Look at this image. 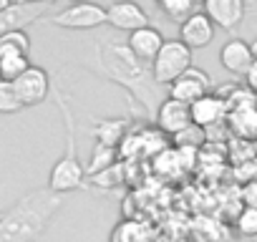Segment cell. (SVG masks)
<instances>
[{
    "label": "cell",
    "instance_id": "24",
    "mask_svg": "<svg viewBox=\"0 0 257 242\" xmlns=\"http://www.w3.org/2000/svg\"><path fill=\"white\" fill-rule=\"evenodd\" d=\"M242 202H244L247 207L257 209V179H252V182H247V184L242 187Z\"/></svg>",
    "mask_w": 257,
    "mask_h": 242
},
{
    "label": "cell",
    "instance_id": "5",
    "mask_svg": "<svg viewBox=\"0 0 257 242\" xmlns=\"http://www.w3.org/2000/svg\"><path fill=\"white\" fill-rule=\"evenodd\" d=\"M46 21L58 28H66V31H93V28L108 23V16H106V8L98 3H73Z\"/></svg>",
    "mask_w": 257,
    "mask_h": 242
},
{
    "label": "cell",
    "instance_id": "18",
    "mask_svg": "<svg viewBox=\"0 0 257 242\" xmlns=\"http://www.w3.org/2000/svg\"><path fill=\"white\" fill-rule=\"evenodd\" d=\"M157 8L172 21V23H187L199 8L192 3V0H159L157 3Z\"/></svg>",
    "mask_w": 257,
    "mask_h": 242
},
{
    "label": "cell",
    "instance_id": "17",
    "mask_svg": "<svg viewBox=\"0 0 257 242\" xmlns=\"http://www.w3.org/2000/svg\"><path fill=\"white\" fill-rule=\"evenodd\" d=\"M31 56L26 53H0V78L3 81H16L31 68Z\"/></svg>",
    "mask_w": 257,
    "mask_h": 242
},
{
    "label": "cell",
    "instance_id": "14",
    "mask_svg": "<svg viewBox=\"0 0 257 242\" xmlns=\"http://www.w3.org/2000/svg\"><path fill=\"white\" fill-rule=\"evenodd\" d=\"M164 43H167V38L154 26H147V28L132 33V36H128V41H126L128 51H132L142 63H149V66L154 63V58L159 56V51L164 48Z\"/></svg>",
    "mask_w": 257,
    "mask_h": 242
},
{
    "label": "cell",
    "instance_id": "16",
    "mask_svg": "<svg viewBox=\"0 0 257 242\" xmlns=\"http://www.w3.org/2000/svg\"><path fill=\"white\" fill-rule=\"evenodd\" d=\"M91 134L96 137V144L116 149L118 142L123 139V121L121 118H103L91 129Z\"/></svg>",
    "mask_w": 257,
    "mask_h": 242
},
{
    "label": "cell",
    "instance_id": "20",
    "mask_svg": "<svg viewBox=\"0 0 257 242\" xmlns=\"http://www.w3.org/2000/svg\"><path fill=\"white\" fill-rule=\"evenodd\" d=\"M0 53H26L31 56V38L26 31H13L0 38Z\"/></svg>",
    "mask_w": 257,
    "mask_h": 242
},
{
    "label": "cell",
    "instance_id": "25",
    "mask_svg": "<svg viewBox=\"0 0 257 242\" xmlns=\"http://www.w3.org/2000/svg\"><path fill=\"white\" fill-rule=\"evenodd\" d=\"M244 83H247V88H249V91H254V93H257V58H254V63L249 66V71L244 73Z\"/></svg>",
    "mask_w": 257,
    "mask_h": 242
},
{
    "label": "cell",
    "instance_id": "12",
    "mask_svg": "<svg viewBox=\"0 0 257 242\" xmlns=\"http://www.w3.org/2000/svg\"><path fill=\"white\" fill-rule=\"evenodd\" d=\"M207 18L214 23V28L234 31L244 21V3L242 0H207L202 6Z\"/></svg>",
    "mask_w": 257,
    "mask_h": 242
},
{
    "label": "cell",
    "instance_id": "21",
    "mask_svg": "<svg viewBox=\"0 0 257 242\" xmlns=\"http://www.w3.org/2000/svg\"><path fill=\"white\" fill-rule=\"evenodd\" d=\"M18 111H23V103H21L13 83L0 78V113H3V116H13Z\"/></svg>",
    "mask_w": 257,
    "mask_h": 242
},
{
    "label": "cell",
    "instance_id": "7",
    "mask_svg": "<svg viewBox=\"0 0 257 242\" xmlns=\"http://www.w3.org/2000/svg\"><path fill=\"white\" fill-rule=\"evenodd\" d=\"M13 88H16V93H18L23 108H26V106H38V103H43V101L48 98V93H51V76H48L46 68L31 66L21 78L13 81Z\"/></svg>",
    "mask_w": 257,
    "mask_h": 242
},
{
    "label": "cell",
    "instance_id": "15",
    "mask_svg": "<svg viewBox=\"0 0 257 242\" xmlns=\"http://www.w3.org/2000/svg\"><path fill=\"white\" fill-rule=\"evenodd\" d=\"M224 113H227V101L219 98V96L207 93L204 98L192 103V124L199 127V129H207V127L219 124Z\"/></svg>",
    "mask_w": 257,
    "mask_h": 242
},
{
    "label": "cell",
    "instance_id": "29",
    "mask_svg": "<svg viewBox=\"0 0 257 242\" xmlns=\"http://www.w3.org/2000/svg\"><path fill=\"white\" fill-rule=\"evenodd\" d=\"M0 219H3V212H0Z\"/></svg>",
    "mask_w": 257,
    "mask_h": 242
},
{
    "label": "cell",
    "instance_id": "19",
    "mask_svg": "<svg viewBox=\"0 0 257 242\" xmlns=\"http://www.w3.org/2000/svg\"><path fill=\"white\" fill-rule=\"evenodd\" d=\"M113 164H116V149L103 147V144H93V152H91V159H88L86 174H88V177H96V174L106 172V169L113 167Z\"/></svg>",
    "mask_w": 257,
    "mask_h": 242
},
{
    "label": "cell",
    "instance_id": "28",
    "mask_svg": "<svg viewBox=\"0 0 257 242\" xmlns=\"http://www.w3.org/2000/svg\"><path fill=\"white\" fill-rule=\"evenodd\" d=\"M252 152H254V159H257V142L252 144Z\"/></svg>",
    "mask_w": 257,
    "mask_h": 242
},
{
    "label": "cell",
    "instance_id": "23",
    "mask_svg": "<svg viewBox=\"0 0 257 242\" xmlns=\"http://www.w3.org/2000/svg\"><path fill=\"white\" fill-rule=\"evenodd\" d=\"M202 139H204V134H202V129L194 127V124H192L189 129H184V132L177 137V142H182V144H199Z\"/></svg>",
    "mask_w": 257,
    "mask_h": 242
},
{
    "label": "cell",
    "instance_id": "11",
    "mask_svg": "<svg viewBox=\"0 0 257 242\" xmlns=\"http://www.w3.org/2000/svg\"><path fill=\"white\" fill-rule=\"evenodd\" d=\"M219 63L227 73L232 76H242L249 71V66L254 63V56H252V46L244 41V38H229L222 48H219Z\"/></svg>",
    "mask_w": 257,
    "mask_h": 242
},
{
    "label": "cell",
    "instance_id": "9",
    "mask_svg": "<svg viewBox=\"0 0 257 242\" xmlns=\"http://www.w3.org/2000/svg\"><path fill=\"white\" fill-rule=\"evenodd\" d=\"M154 121H157V127H159L164 134L179 137L184 129L192 127V106L179 103V101H174V98H164V101L157 106Z\"/></svg>",
    "mask_w": 257,
    "mask_h": 242
},
{
    "label": "cell",
    "instance_id": "22",
    "mask_svg": "<svg viewBox=\"0 0 257 242\" xmlns=\"http://www.w3.org/2000/svg\"><path fill=\"white\" fill-rule=\"evenodd\" d=\"M234 227H237V232H239L242 237H257V209L244 207V209L237 214Z\"/></svg>",
    "mask_w": 257,
    "mask_h": 242
},
{
    "label": "cell",
    "instance_id": "3",
    "mask_svg": "<svg viewBox=\"0 0 257 242\" xmlns=\"http://www.w3.org/2000/svg\"><path fill=\"white\" fill-rule=\"evenodd\" d=\"M56 103L63 113V124H66V154L53 164V169L48 174V187L58 194H68V192L83 187L86 167L81 164V159L76 154V121H73L71 106H68V101L63 98L61 91H56Z\"/></svg>",
    "mask_w": 257,
    "mask_h": 242
},
{
    "label": "cell",
    "instance_id": "1",
    "mask_svg": "<svg viewBox=\"0 0 257 242\" xmlns=\"http://www.w3.org/2000/svg\"><path fill=\"white\" fill-rule=\"evenodd\" d=\"M63 202L66 194H58L51 187H41L23 194L21 199L13 202L11 209L3 212L0 242H36L48 229Z\"/></svg>",
    "mask_w": 257,
    "mask_h": 242
},
{
    "label": "cell",
    "instance_id": "6",
    "mask_svg": "<svg viewBox=\"0 0 257 242\" xmlns=\"http://www.w3.org/2000/svg\"><path fill=\"white\" fill-rule=\"evenodd\" d=\"M53 3L43 0V3H11L3 13H0V38L13 33V31H26L28 26L43 21Z\"/></svg>",
    "mask_w": 257,
    "mask_h": 242
},
{
    "label": "cell",
    "instance_id": "13",
    "mask_svg": "<svg viewBox=\"0 0 257 242\" xmlns=\"http://www.w3.org/2000/svg\"><path fill=\"white\" fill-rule=\"evenodd\" d=\"M214 33H217V28H214V23L207 18V13L204 11H197L187 23H182L179 26V41L187 46V48H207L212 41H214Z\"/></svg>",
    "mask_w": 257,
    "mask_h": 242
},
{
    "label": "cell",
    "instance_id": "4",
    "mask_svg": "<svg viewBox=\"0 0 257 242\" xmlns=\"http://www.w3.org/2000/svg\"><path fill=\"white\" fill-rule=\"evenodd\" d=\"M189 68H192V48H187L179 38H169L152 63V73L159 86H172Z\"/></svg>",
    "mask_w": 257,
    "mask_h": 242
},
{
    "label": "cell",
    "instance_id": "27",
    "mask_svg": "<svg viewBox=\"0 0 257 242\" xmlns=\"http://www.w3.org/2000/svg\"><path fill=\"white\" fill-rule=\"evenodd\" d=\"M252 56H254V58H257V41H254V43H252Z\"/></svg>",
    "mask_w": 257,
    "mask_h": 242
},
{
    "label": "cell",
    "instance_id": "10",
    "mask_svg": "<svg viewBox=\"0 0 257 242\" xmlns=\"http://www.w3.org/2000/svg\"><path fill=\"white\" fill-rule=\"evenodd\" d=\"M108 26L116 31H126L128 36L149 26V16L139 3H113L106 8Z\"/></svg>",
    "mask_w": 257,
    "mask_h": 242
},
{
    "label": "cell",
    "instance_id": "8",
    "mask_svg": "<svg viewBox=\"0 0 257 242\" xmlns=\"http://www.w3.org/2000/svg\"><path fill=\"white\" fill-rule=\"evenodd\" d=\"M209 88H212L209 76H207L204 71H199V68L192 66L182 78H177V81L169 86V98L192 106V103H197L199 98H204V96L209 93Z\"/></svg>",
    "mask_w": 257,
    "mask_h": 242
},
{
    "label": "cell",
    "instance_id": "2",
    "mask_svg": "<svg viewBox=\"0 0 257 242\" xmlns=\"http://www.w3.org/2000/svg\"><path fill=\"white\" fill-rule=\"evenodd\" d=\"M98 61H101L103 73L111 81L126 86L134 96H139V101L144 103L147 111H154V88L159 83L154 81L149 63H142L132 51H128V46H118V43H111V41L98 48Z\"/></svg>",
    "mask_w": 257,
    "mask_h": 242
},
{
    "label": "cell",
    "instance_id": "26",
    "mask_svg": "<svg viewBox=\"0 0 257 242\" xmlns=\"http://www.w3.org/2000/svg\"><path fill=\"white\" fill-rule=\"evenodd\" d=\"M8 6H11V3H8V0H0V13H3V11H6Z\"/></svg>",
    "mask_w": 257,
    "mask_h": 242
}]
</instances>
